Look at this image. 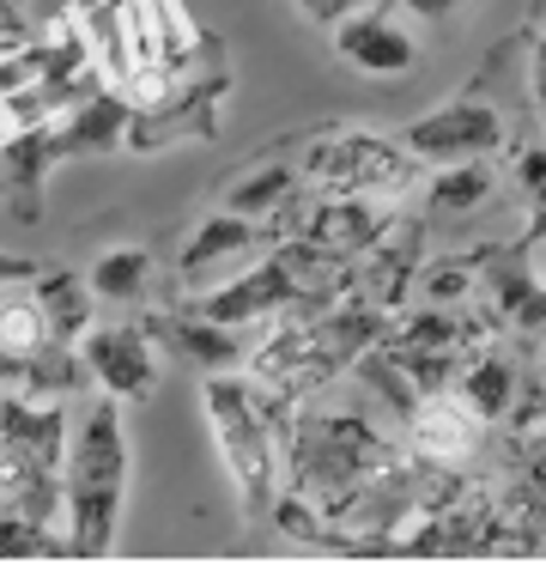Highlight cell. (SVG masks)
Instances as JSON below:
<instances>
[{
	"label": "cell",
	"mask_w": 546,
	"mask_h": 565,
	"mask_svg": "<svg viewBox=\"0 0 546 565\" xmlns=\"http://www.w3.org/2000/svg\"><path fill=\"white\" fill-rule=\"evenodd\" d=\"M400 456V438L371 407H328L322 395L298 407L291 431L279 438V487L303 492L315 511H334L352 487L383 475Z\"/></svg>",
	"instance_id": "obj_1"
},
{
	"label": "cell",
	"mask_w": 546,
	"mask_h": 565,
	"mask_svg": "<svg viewBox=\"0 0 546 565\" xmlns=\"http://www.w3.org/2000/svg\"><path fill=\"white\" fill-rule=\"evenodd\" d=\"M298 183L310 195H376L395 201L425 177V164L400 147L395 135H371V128H322L298 147Z\"/></svg>",
	"instance_id": "obj_2"
},
{
	"label": "cell",
	"mask_w": 546,
	"mask_h": 565,
	"mask_svg": "<svg viewBox=\"0 0 546 565\" xmlns=\"http://www.w3.org/2000/svg\"><path fill=\"white\" fill-rule=\"evenodd\" d=\"M201 407H206V426H213V438H218V456H225L231 480H237L243 516L261 523L274 492H279V438L249 407V377H243V371H206Z\"/></svg>",
	"instance_id": "obj_3"
},
{
	"label": "cell",
	"mask_w": 546,
	"mask_h": 565,
	"mask_svg": "<svg viewBox=\"0 0 546 565\" xmlns=\"http://www.w3.org/2000/svg\"><path fill=\"white\" fill-rule=\"evenodd\" d=\"M473 305L497 322V334L522 341L528 353L540 347V322H546V298H540V220L528 225V237H522L516 249H504V244L492 249Z\"/></svg>",
	"instance_id": "obj_4"
},
{
	"label": "cell",
	"mask_w": 546,
	"mask_h": 565,
	"mask_svg": "<svg viewBox=\"0 0 546 565\" xmlns=\"http://www.w3.org/2000/svg\"><path fill=\"white\" fill-rule=\"evenodd\" d=\"M267 249H274L267 225L237 220V213L218 207V213H206V220L182 237L176 262H170V286H176V298L213 292V286H225L231 274H243L249 262H261Z\"/></svg>",
	"instance_id": "obj_5"
},
{
	"label": "cell",
	"mask_w": 546,
	"mask_h": 565,
	"mask_svg": "<svg viewBox=\"0 0 546 565\" xmlns=\"http://www.w3.org/2000/svg\"><path fill=\"white\" fill-rule=\"evenodd\" d=\"M395 140H400V147H407L419 164H461V159H492V152H504L510 122H504V110H497L492 98H480V92H461V98H449L443 110L407 122Z\"/></svg>",
	"instance_id": "obj_6"
},
{
	"label": "cell",
	"mask_w": 546,
	"mask_h": 565,
	"mask_svg": "<svg viewBox=\"0 0 546 565\" xmlns=\"http://www.w3.org/2000/svg\"><path fill=\"white\" fill-rule=\"evenodd\" d=\"M79 359L92 371V390L116 395V402H152L158 395V347L140 322H92L79 334Z\"/></svg>",
	"instance_id": "obj_7"
},
{
	"label": "cell",
	"mask_w": 546,
	"mask_h": 565,
	"mask_svg": "<svg viewBox=\"0 0 546 565\" xmlns=\"http://www.w3.org/2000/svg\"><path fill=\"white\" fill-rule=\"evenodd\" d=\"M298 298V286H291V274L279 268V256L267 249L261 262H249L243 274H231L225 286H213V292H194V298H176L182 310H194V317L218 322V329H243V334H261L267 322L279 317V310Z\"/></svg>",
	"instance_id": "obj_8"
},
{
	"label": "cell",
	"mask_w": 546,
	"mask_h": 565,
	"mask_svg": "<svg viewBox=\"0 0 546 565\" xmlns=\"http://www.w3.org/2000/svg\"><path fill=\"white\" fill-rule=\"evenodd\" d=\"M419 262H425V220L395 213V225H388L364 256H352L346 298L376 305L383 317H395V310L413 305V274H419Z\"/></svg>",
	"instance_id": "obj_9"
},
{
	"label": "cell",
	"mask_w": 546,
	"mask_h": 565,
	"mask_svg": "<svg viewBox=\"0 0 546 565\" xmlns=\"http://www.w3.org/2000/svg\"><path fill=\"white\" fill-rule=\"evenodd\" d=\"M128 426H121V402L97 390L79 407L67 431V462H61V487H128Z\"/></svg>",
	"instance_id": "obj_10"
},
{
	"label": "cell",
	"mask_w": 546,
	"mask_h": 565,
	"mask_svg": "<svg viewBox=\"0 0 546 565\" xmlns=\"http://www.w3.org/2000/svg\"><path fill=\"white\" fill-rule=\"evenodd\" d=\"M395 438H400V450L419 456V462L473 468L485 456V444H492V426H485V419H473L449 390H437V395H419V402H413V414L400 419Z\"/></svg>",
	"instance_id": "obj_11"
},
{
	"label": "cell",
	"mask_w": 546,
	"mask_h": 565,
	"mask_svg": "<svg viewBox=\"0 0 546 565\" xmlns=\"http://www.w3.org/2000/svg\"><path fill=\"white\" fill-rule=\"evenodd\" d=\"M388 225H395V201H376V195H310L291 237H303V244L352 262V256H364Z\"/></svg>",
	"instance_id": "obj_12"
},
{
	"label": "cell",
	"mask_w": 546,
	"mask_h": 565,
	"mask_svg": "<svg viewBox=\"0 0 546 565\" xmlns=\"http://www.w3.org/2000/svg\"><path fill=\"white\" fill-rule=\"evenodd\" d=\"M334 50L346 67L376 74V79H395V74H413V67H419V38H413L388 7H358V13H346L334 25Z\"/></svg>",
	"instance_id": "obj_13"
},
{
	"label": "cell",
	"mask_w": 546,
	"mask_h": 565,
	"mask_svg": "<svg viewBox=\"0 0 546 565\" xmlns=\"http://www.w3.org/2000/svg\"><path fill=\"white\" fill-rule=\"evenodd\" d=\"M303 201H310V189L298 183V164H291V159H267V164H255V171H243L237 183L218 195V207L237 213V220L267 225V237L279 244V237L298 232Z\"/></svg>",
	"instance_id": "obj_14"
},
{
	"label": "cell",
	"mask_w": 546,
	"mask_h": 565,
	"mask_svg": "<svg viewBox=\"0 0 546 565\" xmlns=\"http://www.w3.org/2000/svg\"><path fill=\"white\" fill-rule=\"evenodd\" d=\"M140 329L152 334V347H170V359H182V365H194V371H243V353H249V341H255V334L218 329V322L194 317V310H182V305L140 317Z\"/></svg>",
	"instance_id": "obj_15"
},
{
	"label": "cell",
	"mask_w": 546,
	"mask_h": 565,
	"mask_svg": "<svg viewBox=\"0 0 546 565\" xmlns=\"http://www.w3.org/2000/svg\"><path fill=\"white\" fill-rule=\"evenodd\" d=\"M55 164H61L55 122L7 128V140H0V195H7L12 220H24V225L43 220V183H49V171H55Z\"/></svg>",
	"instance_id": "obj_16"
},
{
	"label": "cell",
	"mask_w": 546,
	"mask_h": 565,
	"mask_svg": "<svg viewBox=\"0 0 546 565\" xmlns=\"http://www.w3.org/2000/svg\"><path fill=\"white\" fill-rule=\"evenodd\" d=\"M92 390L79 347L73 341H43L31 353H0V395H31V402H73Z\"/></svg>",
	"instance_id": "obj_17"
},
{
	"label": "cell",
	"mask_w": 546,
	"mask_h": 565,
	"mask_svg": "<svg viewBox=\"0 0 546 565\" xmlns=\"http://www.w3.org/2000/svg\"><path fill=\"white\" fill-rule=\"evenodd\" d=\"M67 402H31V395H0V444L19 456H31L36 468L61 475L67 462Z\"/></svg>",
	"instance_id": "obj_18"
},
{
	"label": "cell",
	"mask_w": 546,
	"mask_h": 565,
	"mask_svg": "<svg viewBox=\"0 0 546 565\" xmlns=\"http://www.w3.org/2000/svg\"><path fill=\"white\" fill-rule=\"evenodd\" d=\"M128 98L116 86H97L85 104H73L67 116H55V152L61 164L79 152H128Z\"/></svg>",
	"instance_id": "obj_19"
},
{
	"label": "cell",
	"mask_w": 546,
	"mask_h": 565,
	"mask_svg": "<svg viewBox=\"0 0 546 565\" xmlns=\"http://www.w3.org/2000/svg\"><path fill=\"white\" fill-rule=\"evenodd\" d=\"M31 298L49 322V341H79L97 322V298H92V286H85V274H73V268H36Z\"/></svg>",
	"instance_id": "obj_20"
},
{
	"label": "cell",
	"mask_w": 546,
	"mask_h": 565,
	"mask_svg": "<svg viewBox=\"0 0 546 565\" xmlns=\"http://www.w3.org/2000/svg\"><path fill=\"white\" fill-rule=\"evenodd\" d=\"M85 286H92L97 305H146V298L158 292V256L140 244H121V249H109V256L92 262Z\"/></svg>",
	"instance_id": "obj_21"
},
{
	"label": "cell",
	"mask_w": 546,
	"mask_h": 565,
	"mask_svg": "<svg viewBox=\"0 0 546 565\" xmlns=\"http://www.w3.org/2000/svg\"><path fill=\"white\" fill-rule=\"evenodd\" d=\"M492 249L497 244H480V249H468V256H431V262H419V274H413V298L419 305H443V310H461V305H473V292H480V274H485V262H492Z\"/></svg>",
	"instance_id": "obj_22"
},
{
	"label": "cell",
	"mask_w": 546,
	"mask_h": 565,
	"mask_svg": "<svg viewBox=\"0 0 546 565\" xmlns=\"http://www.w3.org/2000/svg\"><path fill=\"white\" fill-rule=\"evenodd\" d=\"M497 189L492 159H461V164H437L431 183H425V213L431 220H461V213H480Z\"/></svg>",
	"instance_id": "obj_23"
},
{
	"label": "cell",
	"mask_w": 546,
	"mask_h": 565,
	"mask_svg": "<svg viewBox=\"0 0 546 565\" xmlns=\"http://www.w3.org/2000/svg\"><path fill=\"white\" fill-rule=\"evenodd\" d=\"M0 559H73L67 553V535L49 523H36V516L24 511H0Z\"/></svg>",
	"instance_id": "obj_24"
},
{
	"label": "cell",
	"mask_w": 546,
	"mask_h": 565,
	"mask_svg": "<svg viewBox=\"0 0 546 565\" xmlns=\"http://www.w3.org/2000/svg\"><path fill=\"white\" fill-rule=\"evenodd\" d=\"M49 341V322L36 310L31 286H0V353H31Z\"/></svg>",
	"instance_id": "obj_25"
},
{
	"label": "cell",
	"mask_w": 546,
	"mask_h": 565,
	"mask_svg": "<svg viewBox=\"0 0 546 565\" xmlns=\"http://www.w3.org/2000/svg\"><path fill=\"white\" fill-rule=\"evenodd\" d=\"M261 523H274L279 535L303 541V547H322V535H328L322 511H315V504L303 499V492H286V487L274 492V504H267V516H261Z\"/></svg>",
	"instance_id": "obj_26"
},
{
	"label": "cell",
	"mask_w": 546,
	"mask_h": 565,
	"mask_svg": "<svg viewBox=\"0 0 546 565\" xmlns=\"http://www.w3.org/2000/svg\"><path fill=\"white\" fill-rule=\"evenodd\" d=\"M510 183H516L528 201H540L546 195V147H522L516 164H510Z\"/></svg>",
	"instance_id": "obj_27"
},
{
	"label": "cell",
	"mask_w": 546,
	"mask_h": 565,
	"mask_svg": "<svg viewBox=\"0 0 546 565\" xmlns=\"http://www.w3.org/2000/svg\"><path fill=\"white\" fill-rule=\"evenodd\" d=\"M298 13L315 19V25H340L346 13H358V0H298Z\"/></svg>",
	"instance_id": "obj_28"
},
{
	"label": "cell",
	"mask_w": 546,
	"mask_h": 565,
	"mask_svg": "<svg viewBox=\"0 0 546 565\" xmlns=\"http://www.w3.org/2000/svg\"><path fill=\"white\" fill-rule=\"evenodd\" d=\"M395 7H407L413 19H456L461 7H473V0H395Z\"/></svg>",
	"instance_id": "obj_29"
},
{
	"label": "cell",
	"mask_w": 546,
	"mask_h": 565,
	"mask_svg": "<svg viewBox=\"0 0 546 565\" xmlns=\"http://www.w3.org/2000/svg\"><path fill=\"white\" fill-rule=\"evenodd\" d=\"M36 280V262L31 256H12V249H0V286H31Z\"/></svg>",
	"instance_id": "obj_30"
},
{
	"label": "cell",
	"mask_w": 546,
	"mask_h": 565,
	"mask_svg": "<svg viewBox=\"0 0 546 565\" xmlns=\"http://www.w3.org/2000/svg\"><path fill=\"white\" fill-rule=\"evenodd\" d=\"M73 7H92V0H73Z\"/></svg>",
	"instance_id": "obj_31"
}]
</instances>
